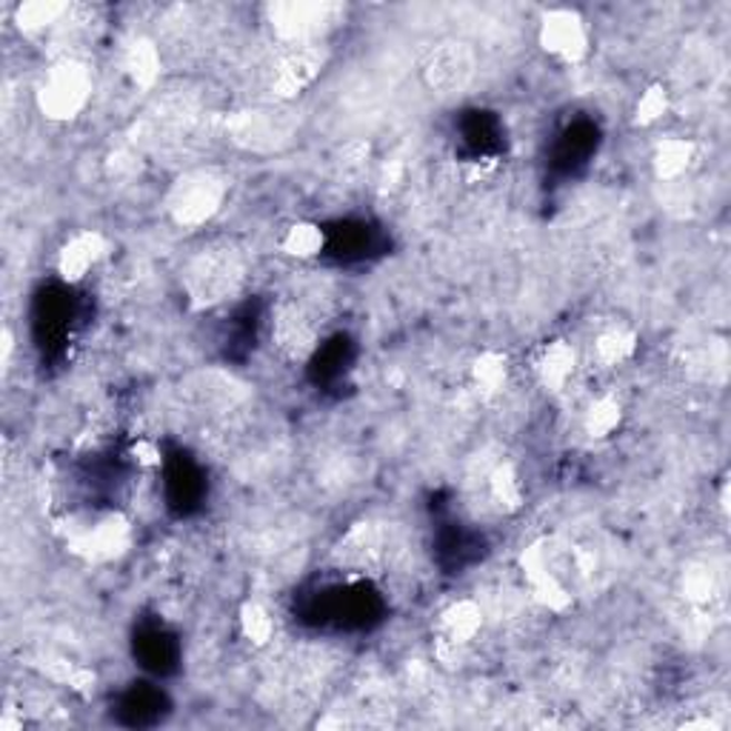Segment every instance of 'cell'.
I'll list each match as a JSON object with an SVG mask.
<instances>
[{
	"label": "cell",
	"instance_id": "obj_1",
	"mask_svg": "<svg viewBox=\"0 0 731 731\" xmlns=\"http://www.w3.org/2000/svg\"><path fill=\"white\" fill-rule=\"evenodd\" d=\"M243 280H247L243 252L229 243H218V247L203 249L189 260L187 272H183V289L194 307L203 309L234 298L243 287Z\"/></svg>",
	"mask_w": 731,
	"mask_h": 731
},
{
	"label": "cell",
	"instance_id": "obj_2",
	"mask_svg": "<svg viewBox=\"0 0 731 731\" xmlns=\"http://www.w3.org/2000/svg\"><path fill=\"white\" fill-rule=\"evenodd\" d=\"M227 194V174L218 169H189L169 187L167 212L180 229H200L223 209Z\"/></svg>",
	"mask_w": 731,
	"mask_h": 731
},
{
	"label": "cell",
	"instance_id": "obj_3",
	"mask_svg": "<svg viewBox=\"0 0 731 731\" xmlns=\"http://www.w3.org/2000/svg\"><path fill=\"white\" fill-rule=\"evenodd\" d=\"M227 134L234 147L247 152L269 154L292 143L298 134V114L280 103V107H258L232 112L227 118Z\"/></svg>",
	"mask_w": 731,
	"mask_h": 731
},
{
	"label": "cell",
	"instance_id": "obj_4",
	"mask_svg": "<svg viewBox=\"0 0 731 731\" xmlns=\"http://www.w3.org/2000/svg\"><path fill=\"white\" fill-rule=\"evenodd\" d=\"M269 27L280 43L292 47H318L320 38L338 23L340 7L327 0H283L267 9Z\"/></svg>",
	"mask_w": 731,
	"mask_h": 731
},
{
	"label": "cell",
	"instance_id": "obj_5",
	"mask_svg": "<svg viewBox=\"0 0 731 731\" xmlns=\"http://www.w3.org/2000/svg\"><path fill=\"white\" fill-rule=\"evenodd\" d=\"M92 98V72L80 60H58L38 87V107L49 120H74Z\"/></svg>",
	"mask_w": 731,
	"mask_h": 731
},
{
	"label": "cell",
	"instance_id": "obj_6",
	"mask_svg": "<svg viewBox=\"0 0 731 731\" xmlns=\"http://www.w3.org/2000/svg\"><path fill=\"white\" fill-rule=\"evenodd\" d=\"M423 83L438 98H458L478 74V52L469 40H443L423 60Z\"/></svg>",
	"mask_w": 731,
	"mask_h": 731
},
{
	"label": "cell",
	"instance_id": "obj_7",
	"mask_svg": "<svg viewBox=\"0 0 731 731\" xmlns=\"http://www.w3.org/2000/svg\"><path fill=\"white\" fill-rule=\"evenodd\" d=\"M327 49L320 47H292L274 60L272 72H269V92L287 103V100L298 98L300 92H307L314 80L320 78L323 67H327Z\"/></svg>",
	"mask_w": 731,
	"mask_h": 731
},
{
	"label": "cell",
	"instance_id": "obj_8",
	"mask_svg": "<svg viewBox=\"0 0 731 731\" xmlns=\"http://www.w3.org/2000/svg\"><path fill=\"white\" fill-rule=\"evenodd\" d=\"M540 47L565 63H578L589 52V32L578 12L552 9L540 23Z\"/></svg>",
	"mask_w": 731,
	"mask_h": 731
},
{
	"label": "cell",
	"instance_id": "obj_9",
	"mask_svg": "<svg viewBox=\"0 0 731 731\" xmlns=\"http://www.w3.org/2000/svg\"><path fill=\"white\" fill-rule=\"evenodd\" d=\"M129 543H132V525H129V520L120 518V514H107L98 523L78 532V538L72 540V549L80 558L103 563V560L120 558L129 549Z\"/></svg>",
	"mask_w": 731,
	"mask_h": 731
},
{
	"label": "cell",
	"instance_id": "obj_10",
	"mask_svg": "<svg viewBox=\"0 0 731 731\" xmlns=\"http://www.w3.org/2000/svg\"><path fill=\"white\" fill-rule=\"evenodd\" d=\"M272 340L278 352L287 354L289 360H303L318 349V332H314L312 320L298 307H283L274 314Z\"/></svg>",
	"mask_w": 731,
	"mask_h": 731
},
{
	"label": "cell",
	"instance_id": "obj_11",
	"mask_svg": "<svg viewBox=\"0 0 731 731\" xmlns=\"http://www.w3.org/2000/svg\"><path fill=\"white\" fill-rule=\"evenodd\" d=\"M107 252V238L92 229H83V232L72 234V238L60 247L58 252V274L67 283H78V280L87 278L94 269L100 258Z\"/></svg>",
	"mask_w": 731,
	"mask_h": 731
},
{
	"label": "cell",
	"instance_id": "obj_12",
	"mask_svg": "<svg viewBox=\"0 0 731 731\" xmlns=\"http://www.w3.org/2000/svg\"><path fill=\"white\" fill-rule=\"evenodd\" d=\"M160 69H163V60H160V52L152 40H132L127 52H123V72L132 80L134 89H152L160 80Z\"/></svg>",
	"mask_w": 731,
	"mask_h": 731
},
{
	"label": "cell",
	"instance_id": "obj_13",
	"mask_svg": "<svg viewBox=\"0 0 731 731\" xmlns=\"http://www.w3.org/2000/svg\"><path fill=\"white\" fill-rule=\"evenodd\" d=\"M574 366H578V352H574L572 343H565V340H554L549 347L543 349L538 360V378L545 389H552V392H560L574 374Z\"/></svg>",
	"mask_w": 731,
	"mask_h": 731
},
{
	"label": "cell",
	"instance_id": "obj_14",
	"mask_svg": "<svg viewBox=\"0 0 731 731\" xmlns=\"http://www.w3.org/2000/svg\"><path fill=\"white\" fill-rule=\"evenodd\" d=\"M440 625H443V638L452 643H472L483 629V609L474 600H454L443 614H440Z\"/></svg>",
	"mask_w": 731,
	"mask_h": 731
},
{
	"label": "cell",
	"instance_id": "obj_15",
	"mask_svg": "<svg viewBox=\"0 0 731 731\" xmlns=\"http://www.w3.org/2000/svg\"><path fill=\"white\" fill-rule=\"evenodd\" d=\"M694 143L685 138H663L654 149V174L658 180H678L692 167Z\"/></svg>",
	"mask_w": 731,
	"mask_h": 731
},
{
	"label": "cell",
	"instance_id": "obj_16",
	"mask_svg": "<svg viewBox=\"0 0 731 731\" xmlns=\"http://www.w3.org/2000/svg\"><path fill=\"white\" fill-rule=\"evenodd\" d=\"M638 352V334L625 327H612L594 340V358L603 366H620Z\"/></svg>",
	"mask_w": 731,
	"mask_h": 731
},
{
	"label": "cell",
	"instance_id": "obj_17",
	"mask_svg": "<svg viewBox=\"0 0 731 731\" xmlns=\"http://www.w3.org/2000/svg\"><path fill=\"white\" fill-rule=\"evenodd\" d=\"M69 7L60 0H29L18 9L14 20H18L20 32H43V29L60 23V18H67Z\"/></svg>",
	"mask_w": 731,
	"mask_h": 731
},
{
	"label": "cell",
	"instance_id": "obj_18",
	"mask_svg": "<svg viewBox=\"0 0 731 731\" xmlns=\"http://www.w3.org/2000/svg\"><path fill=\"white\" fill-rule=\"evenodd\" d=\"M489 494L503 512H514L523 505V483H520V474L512 463L494 465L489 474Z\"/></svg>",
	"mask_w": 731,
	"mask_h": 731
},
{
	"label": "cell",
	"instance_id": "obj_19",
	"mask_svg": "<svg viewBox=\"0 0 731 731\" xmlns=\"http://www.w3.org/2000/svg\"><path fill=\"white\" fill-rule=\"evenodd\" d=\"M323 243H327V238H323V232L314 223H294L292 229H287L283 240H280V249L292 254V258L307 260L320 254Z\"/></svg>",
	"mask_w": 731,
	"mask_h": 731
},
{
	"label": "cell",
	"instance_id": "obj_20",
	"mask_svg": "<svg viewBox=\"0 0 731 731\" xmlns=\"http://www.w3.org/2000/svg\"><path fill=\"white\" fill-rule=\"evenodd\" d=\"M505 374H509V366H505L503 354L498 352H483L472 366L474 385L483 394H498L505 385Z\"/></svg>",
	"mask_w": 731,
	"mask_h": 731
},
{
	"label": "cell",
	"instance_id": "obj_21",
	"mask_svg": "<svg viewBox=\"0 0 731 731\" xmlns=\"http://www.w3.org/2000/svg\"><path fill=\"white\" fill-rule=\"evenodd\" d=\"M718 594V578L709 565L694 563L683 572V598L694 605H709Z\"/></svg>",
	"mask_w": 731,
	"mask_h": 731
},
{
	"label": "cell",
	"instance_id": "obj_22",
	"mask_svg": "<svg viewBox=\"0 0 731 731\" xmlns=\"http://www.w3.org/2000/svg\"><path fill=\"white\" fill-rule=\"evenodd\" d=\"M620 418H623V409L614 398H600L589 405V412H585V432L592 434V438H609L620 425Z\"/></svg>",
	"mask_w": 731,
	"mask_h": 731
},
{
	"label": "cell",
	"instance_id": "obj_23",
	"mask_svg": "<svg viewBox=\"0 0 731 731\" xmlns=\"http://www.w3.org/2000/svg\"><path fill=\"white\" fill-rule=\"evenodd\" d=\"M240 629L254 645H267L274 634V620L260 603H247L240 609Z\"/></svg>",
	"mask_w": 731,
	"mask_h": 731
},
{
	"label": "cell",
	"instance_id": "obj_24",
	"mask_svg": "<svg viewBox=\"0 0 731 731\" xmlns=\"http://www.w3.org/2000/svg\"><path fill=\"white\" fill-rule=\"evenodd\" d=\"M665 112H669V94H665L663 87L645 89L638 100V109H634L640 127H649V123H654V120L663 118Z\"/></svg>",
	"mask_w": 731,
	"mask_h": 731
}]
</instances>
